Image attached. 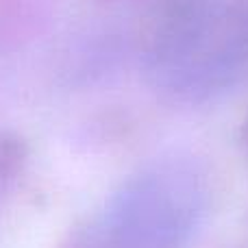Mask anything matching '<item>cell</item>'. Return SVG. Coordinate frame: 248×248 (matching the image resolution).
<instances>
[{
	"instance_id": "6da1fadb",
	"label": "cell",
	"mask_w": 248,
	"mask_h": 248,
	"mask_svg": "<svg viewBox=\"0 0 248 248\" xmlns=\"http://www.w3.org/2000/svg\"><path fill=\"white\" fill-rule=\"evenodd\" d=\"M144 63L150 85L176 103L227 94L248 72V0H168Z\"/></svg>"
},
{
	"instance_id": "7a4b0ae2",
	"label": "cell",
	"mask_w": 248,
	"mask_h": 248,
	"mask_svg": "<svg viewBox=\"0 0 248 248\" xmlns=\"http://www.w3.org/2000/svg\"><path fill=\"white\" fill-rule=\"evenodd\" d=\"M209 202V174L198 161H155L109 196L83 248H187Z\"/></svg>"
},
{
	"instance_id": "3957f363",
	"label": "cell",
	"mask_w": 248,
	"mask_h": 248,
	"mask_svg": "<svg viewBox=\"0 0 248 248\" xmlns=\"http://www.w3.org/2000/svg\"><path fill=\"white\" fill-rule=\"evenodd\" d=\"M24 166V148L20 140L0 131V207L13 189Z\"/></svg>"
}]
</instances>
